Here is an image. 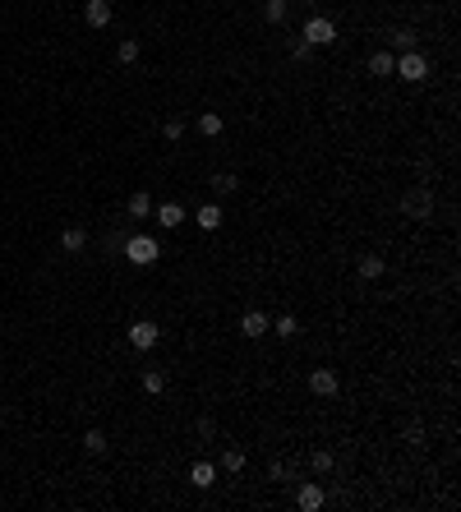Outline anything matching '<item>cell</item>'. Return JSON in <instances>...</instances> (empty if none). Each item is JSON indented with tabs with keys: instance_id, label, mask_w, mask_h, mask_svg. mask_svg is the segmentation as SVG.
Listing matches in <instances>:
<instances>
[{
	"instance_id": "7",
	"label": "cell",
	"mask_w": 461,
	"mask_h": 512,
	"mask_svg": "<svg viewBox=\"0 0 461 512\" xmlns=\"http://www.w3.org/2000/svg\"><path fill=\"white\" fill-rule=\"evenodd\" d=\"M323 503H328V494H323V485H314V480H305V485L296 489V508L300 512H318Z\"/></svg>"
},
{
	"instance_id": "11",
	"label": "cell",
	"mask_w": 461,
	"mask_h": 512,
	"mask_svg": "<svg viewBox=\"0 0 461 512\" xmlns=\"http://www.w3.org/2000/svg\"><path fill=\"white\" fill-rule=\"evenodd\" d=\"M388 272V259H378V254H365L360 259V282H378Z\"/></svg>"
},
{
	"instance_id": "26",
	"label": "cell",
	"mask_w": 461,
	"mask_h": 512,
	"mask_svg": "<svg viewBox=\"0 0 461 512\" xmlns=\"http://www.w3.org/2000/svg\"><path fill=\"white\" fill-rule=\"evenodd\" d=\"M332 466H337V461H332V452H328V448H318V452H314V471H318V476H328Z\"/></svg>"
},
{
	"instance_id": "5",
	"label": "cell",
	"mask_w": 461,
	"mask_h": 512,
	"mask_svg": "<svg viewBox=\"0 0 461 512\" xmlns=\"http://www.w3.org/2000/svg\"><path fill=\"white\" fill-rule=\"evenodd\" d=\"M157 337H162V328H157L152 319H134V323H130V347H134V351L157 347Z\"/></svg>"
},
{
	"instance_id": "17",
	"label": "cell",
	"mask_w": 461,
	"mask_h": 512,
	"mask_svg": "<svg viewBox=\"0 0 461 512\" xmlns=\"http://www.w3.org/2000/svg\"><path fill=\"white\" fill-rule=\"evenodd\" d=\"M235 190H240V180H235L231 171H217V175H212V194H217V199H227V194H235Z\"/></svg>"
},
{
	"instance_id": "6",
	"label": "cell",
	"mask_w": 461,
	"mask_h": 512,
	"mask_svg": "<svg viewBox=\"0 0 461 512\" xmlns=\"http://www.w3.org/2000/svg\"><path fill=\"white\" fill-rule=\"evenodd\" d=\"M337 388H341L337 369H309V392L314 397H337Z\"/></svg>"
},
{
	"instance_id": "23",
	"label": "cell",
	"mask_w": 461,
	"mask_h": 512,
	"mask_svg": "<svg viewBox=\"0 0 461 512\" xmlns=\"http://www.w3.org/2000/svg\"><path fill=\"white\" fill-rule=\"evenodd\" d=\"M162 388H166V374L162 369H143V392H152V397H157Z\"/></svg>"
},
{
	"instance_id": "28",
	"label": "cell",
	"mask_w": 461,
	"mask_h": 512,
	"mask_svg": "<svg viewBox=\"0 0 461 512\" xmlns=\"http://www.w3.org/2000/svg\"><path fill=\"white\" fill-rule=\"evenodd\" d=\"M309 51H314V46L305 42V37H300V42H296V46H291V61H309Z\"/></svg>"
},
{
	"instance_id": "29",
	"label": "cell",
	"mask_w": 461,
	"mask_h": 512,
	"mask_svg": "<svg viewBox=\"0 0 461 512\" xmlns=\"http://www.w3.org/2000/svg\"><path fill=\"white\" fill-rule=\"evenodd\" d=\"M106 250L120 254V250H125V235H120V231H111V235H106Z\"/></svg>"
},
{
	"instance_id": "13",
	"label": "cell",
	"mask_w": 461,
	"mask_h": 512,
	"mask_svg": "<svg viewBox=\"0 0 461 512\" xmlns=\"http://www.w3.org/2000/svg\"><path fill=\"white\" fill-rule=\"evenodd\" d=\"M212 480H217V471H212V461H194V466H190V485H194V489H208Z\"/></svg>"
},
{
	"instance_id": "8",
	"label": "cell",
	"mask_w": 461,
	"mask_h": 512,
	"mask_svg": "<svg viewBox=\"0 0 461 512\" xmlns=\"http://www.w3.org/2000/svg\"><path fill=\"white\" fill-rule=\"evenodd\" d=\"M111 14H115V9H111V0H88V5H83L88 28H106V24H111Z\"/></svg>"
},
{
	"instance_id": "15",
	"label": "cell",
	"mask_w": 461,
	"mask_h": 512,
	"mask_svg": "<svg viewBox=\"0 0 461 512\" xmlns=\"http://www.w3.org/2000/svg\"><path fill=\"white\" fill-rule=\"evenodd\" d=\"M194 222H199L203 231H217V226H222V208H217V203H203V208L194 213Z\"/></svg>"
},
{
	"instance_id": "31",
	"label": "cell",
	"mask_w": 461,
	"mask_h": 512,
	"mask_svg": "<svg viewBox=\"0 0 461 512\" xmlns=\"http://www.w3.org/2000/svg\"><path fill=\"white\" fill-rule=\"evenodd\" d=\"M305 5H318V0H305Z\"/></svg>"
},
{
	"instance_id": "21",
	"label": "cell",
	"mask_w": 461,
	"mask_h": 512,
	"mask_svg": "<svg viewBox=\"0 0 461 512\" xmlns=\"http://www.w3.org/2000/svg\"><path fill=\"white\" fill-rule=\"evenodd\" d=\"M115 61H120V65H134V61H139V42H134V37H125V42L115 46Z\"/></svg>"
},
{
	"instance_id": "25",
	"label": "cell",
	"mask_w": 461,
	"mask_h": 512,
	"mask_svg": "<svg viewBox=\"0 0 461 512\" xmlns=\"http://www.w3.org/2000/svg\"><path fill=\"white\" fill-rule=\"evenodd\" d=\"M83 448H88V452H106V434H102V429H88V434H83Z\"/></svg>"
},
{
	"instance_id": "3",
	"label": "cell",
	"mask_w": 461,
	"mask_h": 512,
	"mask_svg": "<svg viewBox=\"0 0 461 512\" xmlns=\"http://www.w3.org/2000/svg\"><path fill=\"white\" fill-rule=\"evenodd\" d=\"M392 74H397L401 83H425V78H429V61L420 51H401L397 65H392Z\"/></svg>"
},
{
	"instance_id": "10",
	"label": "cell",
	"mask_w": 461,
	"mask_h": 512,
	"mask_svg": "<svg viewBox=\"0 0 461 512\" xmlns=\"http://www.w3.org/2000/svg\"><path fill=\"white\" fill-rule=\"evenodd\" d=\"M392 65H397V56H392V51H374L365 70L374 74V78H392Z\"/></svg>"
},
{
	"instance_id": "30",
	"label": "cell",
	"mask_w": 461,
	"mask_h": 512,
	"mask_svg": "<svg viewBox=\"0 0 461 512\" xmlns=\"http://www.w3.org/2000/svg\"><path fill=\"white\" fill-rule=\"evenodd\" d=\"M406 443H425V429H420V425H406Z\"/></svg>"
},
{
	"instance_id": "2",
	"label": "cell",
	"mask_w": 461,
	"mask_h": 512,
	"mask_svg": "<svg viewBox=\"0 0 461 512\" xmlns=\"http://www.w3.org/2000/svg\"><path fill=\"white\" fill-rule=\"evenodd\" d=\"M120 254L134 263V268H152L162 250H157V240H152V235H125V250H120Z\"/></svg>"
},
{
	"instance_id": "9",
	"label": "cell",
	"mask_w": 461,
	"mask_h": 512,
	"mask_svg": "<svg viewBox=\"0 0 461 512\" xmlns=\"http://www.w3.org/2000/svg\"><path fill=\"white\" fill-rule=\"evenodd\" d=\"M240 332H244V337H263V332H268V314H263V309H244Z\"/></svg>"
},
{
	"instance_id": "12",
	"label": "cell",
	"mask_w": 461,
	"mask_h": 512,
	"mask_svg": "<svg viewBox=\"0 0 461 512\" xmlns=\"http://www.w3.org/2000/svg\"><path fill=\"white\" fill-rule=\"evenodd\" d=\"M83 245H88V231H83V226H65V231H61V250H65V254H78Z\"/></svg>"
},
{
	"instance_id": "19",
	"label": "cell",
	"mask_w": 461,
	"mask_h": 512,
	"mask_svg": "<svg viewBox=\"0 0 461 512\" xmlns=\"http://www.w3.org/2000/svg\"><path fill=\"white\" fill-rule=\"evenodd\" d=\"M286 9H291V0H263V19H268V24H281Z\"/></svg>"
},
{
	"instance_id": "24",
	"label": "cell",
	"mask_w": 461,
	"mask_h": 512,
	"mask_svg": "<svg viewBox=\"0 0 461 512\" xmlns=\"http://www.w3.org/2000/svg\"><path fill=\"white\" fill-rule=\"evenodd\" d=\"M222 471H244V452L240 448H227V452H222Z\"/></svg>"
},
{
	"instance_id": "27",
	"label": "cell",
	"mask_w": 461,
	"mask_h": 512,
	"mask_svg": "<svg viewBox=\"0 0 461 512\" xmlns=\"http://www.w3.org/2000/svg\"><path fill=\"white\" fill-rule=\"evenodd\" d=\"M162 134H166L171 143H180V139H185V121H180V116H175V121H166V125H162Z\"/></svg>"
},
{
	"instance_id": "4",
	"label": "cell",
	"mask_w": 461,
	"mask_h": 512,
	"mask_svg": "<svg viewBox=\"0 0 461 512\" xmlns=\"http://www.w3.org/2000/svg\"><path fill=\"white\" fill-rule=\"evenodd\" d=\"M305 42L309 46H332V42H337V24L323 19V14H314L309 24H305Z\"/></svg>"
},
{
	"instance_id": "20",
	"label": "cell",
	"mask_w": 461,
	"mask_h": 512,
	"mask_svg": "<svg viewBox=\"0 0 461 512\" xmlns=\"http://www.w3.org/2000/svg\"><path fill=\"white\" fill-rule=\"evenodd\" d=\"M268 328L277 332V337H296V332H300V323H296V314H281V319H277V323H268Z\"/></svg>"
},
{
	"instance_id": "14",
	"label": "cell",
	"mask_w": 461,
	"mask_h": 512,
	"mask_svg": "<svg viewBox=\"0 0 461 512\" xmlns=\"http://www.w3.org/2000/svg\"><path fill=\"white\" fill-rule=\"evenodd\" d=\"M152 213H157V222H162L166 231H175V226L185 222V208H180V203H162V208H152Z\"/></svg>"
},
{
	"instance_id": "1",
	"label": "cell",
	"mask_w": 461,
	"mask_h": 512,
	"mask_svg": "<svg viewBox=\"0 0 461 512\" xmlns=\"http://www.w3.org/2000/svg\"><path fill=\"white\" fill-rule=\"evenodd\" d=\"M401 213H406L410 222H429L434 217V190H429V185H410V190L401 194Z\"/></svg>"
},
{
	"instance_id": "16",
	"label": "cell",
	"mask_w": 461,
	"mask_h": 512,
	"mask_svg": "<svg viewBox=\"0 0 461 512\" xmlns=\"http://www.w3.org/2000/svg\"><path fill=\"white\" fill-rule=\"evenodd\" d=\"M392 46H397V51H415V42H420V33L415 28H392Z\"/></svg>"
},
{
	"instance_id": "18",
	"label": "cell",
	"mask_w": 461,
	"mask_h": 512,
	"mask_svg": "<svg viewBox=\"0 0 461 512\" xmlns=\"http://www.w3.org/2000/svg\"><path fill=\"white\" fill-rule=\"evenodd\" d=\"M125 208H130V217H139V222H143V217L152 213V199H148V194L139 190V194H130V203H125Z\"/></svg>"
},
{
	"instance_id": "22",
	"label": "cell",
	"mask_w": 461,
	"mask_h": 512,
	"mask_svg": "<svg viewBox=\"0 0 461 512\" xmlns=\"http://www.w3.org/2000/svg\"><path fill=\"white\" fill-rule=\"evenodd\" d=\"M199 130L208 134V139H217V134H222V116H217V111H203V116H199Z\"/></svg>"
}]
</instances>
